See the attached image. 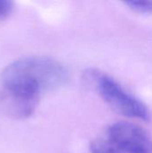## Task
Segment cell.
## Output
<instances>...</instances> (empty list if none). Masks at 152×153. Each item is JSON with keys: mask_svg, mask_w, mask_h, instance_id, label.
<instances>
[{"mask_svg": "<svg viewBox=\"0 0 152 153\" xmlns=\"http://www.w3.org/2000/svg\"><path fill=\"white\" fill-rule=\"evenodd\" d=\"M90 151L91 153H152V142L141 126L116 122L90 143Z\"/></svg>", "mask_w": 152, "mask_h": 153, "instance_id": "obj_2", "label": "cell"}, {"mask_svg": "<svg viewBox=\"0 0 152 153\" xmlns=\"http://www.w3.org/2000/svg\"><path fill=\"white\" fill-rule=\"evenodd\" d=\"M13 9V2L9 0H0V20L10 15Z\"/></svg>", "mask_w": 152, "mask_h": 153, "instance_id": "obj_6", "label": "cell"}, {"mask_svg": "<svg viewBox=\"0 0 152 153\" xmlns=\"http://www.w3.org/2000/svg\"><path fill=\"white\" fill-rule=\"evenodd\" d=\"M0 107L3 111L14 119L30 117L37 108L40 93L23 86L2 85Z\"/></svg>", "mask_w": 152, "mask_h": 153, "instance_id": "obj_4", "label": "cell"}, {"mask_svg": "<svg viewBox=\"0 0 152 153\" xmlns=\"http://www.w3.org/2000/svg\"><path fill=\"white\" fill-rule=\"evenodd\" d=\"M125 4L134 13L152 14V1H128Z\"/></svg>", "mask_w": 152, "mask_h": 153, "instance_id": "obj_5", "label": "cell"}, {"mask_svg": "<svg viewBox=\"0 0 152 153\" xmlns=\"http://www.w3.org/2000/svg\"><path fill=\"white\" fill-rule=\"evenodd\" d=\"M68 77L67 69L60 62L43 56L18 59L1 73L2 85L23 86L40 94L63 87Z\"/></svg>", "mask_w": 152, "mask_h": 153, "instance_id": "obj_1", "label": "cell"}, {"mask_svg": "<svg viewBox=\"0 0 152 153\" xmlns=\"http://www.w3.org/2000/svg\"><path fill=\"white\" fill-rule=\"evenodd\" d=\"M84 79L116 112L131 118L145 121L150 119L146 105L127 92L109 75L96 69H89L85 72Z\"/></svg>", "mask_w": 152, "mask_h": 153, "instance_id": "obj_3", "label": "cell"}]
</instances>
